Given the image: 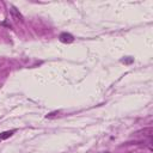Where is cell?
Segmentation results:
<instances>
[{
    "mask_svg": "<svg viewBox=\"0 0 153 153\" xmlns=\"http://www.w3.org/2000/svg\"><path fill=\"white\" fill-rule=\"evenodd\" d=\"M10 13H11V17H12V19L14 20V22H17V23H23L24 22V17H23V14L19 12V10H17L14 6H11L10 7Z\"/></svg>",
    "mask_w": 153,
    "mask_h": 153,
    "instance_id": "1",
    "label": "cell"
},
{
    "mask_svg": "<svg viewBox=\"0 0 153 153\" xmlns=\"http://www.w3.org/2000/svg\"><path fill=\"white\" fill-rule=\"evenodd\" d=\"M121 62H122V63H131V62H133V59H131V57H128V59L124 57V59L121 60Z\"/></svg>",
    "mask_w": 153,
    "mask_h": 153,
    "instance_id": "5",
    "label": "cell"
},
{
    "mask_svg": "<svg viewBox=\"0 0 153 153\" xmlns=\"http://www.w3.org/2000/svg\"><path fill=\"white\" fill-rule=\"evenodd\" d=\"M59 39H60V42H62L65 44H69L74 41V37H73V35H71L68 32H61L59 36Z\"/></svg>",
    "mask_w": 153,
    "mask_h": 153,
    "instance_id": "2",
    "label": "cell"
},
{
    "mask_svg": "<svg viewBox=\"0 0 153 153\" xmlns=\"http://www.w3.org/2000/svg\"><path fill=\"white\" fill-rule=\"evenodd\" d=\"M14 133V130H10V131H4L0 134V140H6L7 137H10L12 134Z\"/></svg>",
    "mask_w": 153,
    "mask_h": 153,
    "instance_id": "4",
    "label": "cell"
},
{
    "mask_svg": "<svg viewBox=\"0 0 153 153\" xmlns=\"http://www.w3.org/2000/svg\"><path fill=\"white\" fill-rule=\"evenodd\" d=\"M57 114H59V111H54V112H50V114L45 115V117H47V118H51V117H54V116L57 115Z\"/></svg>",
    "mask_w": 153,
    "mask_h": 153,
    "instance_id": "6",
    "label": "cell"
},
{
    "mask_svg": "<svg viewBox=\"0 0 153 153\" xmlns=\"http://www.w3.org/2000/svg\"><path fill=\"white\" fill-rule=\"evenodd\" d=\"M135 134H137V135H143V136H152L153 129H152V127H147V128H143V129H141V130H137Z\"/></svg>",
    "mask_w": 153,
    "mask_h": 153,
    "instance_id": "3",
    "label": "cell"
}]
</instances>
